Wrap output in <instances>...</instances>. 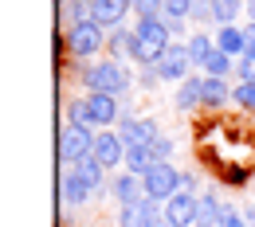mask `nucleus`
<instances>
[{
	"label": "nucleus",
	"instance_id": "5",
	"mask_svg": "<svg viewBox=\"0 0 255 227\" xmlns=\"http://www.w3.org/2000/svg\"><path fill=\"white\" fill-rule=\"evenodd\" d=\"M181 184H185V176H181L169 161H157L149 172H145V196H149V200H161V204L181 192Z\"/></svg>",
	"mask_w": 255,
	"mask_h": 227
},
{
	"label": "nucleus",
	"instance_id": "12",
	"mask_svg": "<svg viewBox=\"0 0 255 227\" xmlns=\"http://www.w3.org/2000/svg\"><path fill=\"white\" fill-rule=\"evenodd\" d=\"M114 196H118L122 208L141 204V200H145V176H137V172H122V176L114 180Z\"/></svg>",
	"mask_w": 255,
	"mask_h": 227
},
{
	"label": "nucleus",
	"instance_id": "26",
	"mask_svg": "<svg viewBox=\"0 0 255 227\" xmlns=\"http://www.w3.org/2000/svg\"><path fill=\"white\" fill-rule=\"evenodd\" d=\"M118 227H141V204H129L118 212Z\"/></svg>",
	"mask_w": 255,
	"mask_h": 227
},
{
	"label": "nucleus",
	"instance_id": "11",
	"mask_svg": "<svg viewBox=\"0 0 255 227\" xmlns=\"http://www.w3.org/2000/svg\"><path fill=\"white\" fill-rule=\"evenodd\" d=\"M129 8H133V0H91V20L102 28H118Z\"/></svg>",
	"mask_w": 255,
	"mask_h": 227
},
{
	"label": "nucleus",
	"instance_id": "8",
	"mask_svg": "<svg viewBox=\"0 0 255 227\" xmlns=\"http://www.w3.org/2000/svg\"><path fill=\"white\" fill-rule=\"evenodd\" d=\"M102 168H114V164L126 161V141H122V133L110 130V133H98L95 137V153H91Z\"/></svg>",
	"mask_w": 255,
	"mask_h": 227
},
{
	"label": "nucleus",
	"instance_id": "27",
	"mask_svg": "<svg viewBox=\"0 0 255 227\" xmlns=\"http://www.w3.org/2000/svg\"><path fill=\"white\" fill-rule=\"evenodd\" d=\"M67 122H87V98H79V102L67 106ZM87 126H91V122H87Z\"/></svg>",
	"mask_w": 255,
	"mask_h": 227
},
{
	"label": "nucleus",
	"instance_id": "7",
	"mask_svg": "<svg viewBox=\"0 0 255 227\" xmlns=\"http://www.w3.org/2000/svg\"><path fill=\"white\" fill-rule=\"evenodd\" d=\"M196 204H200V196H196V192H185V188L173 196V200H165L169 227H196Z\"/></svg>",
	"mask_w": 255,
	"mask_h": 227
},
{
	"label": "nucleus",
	"instance_id": "2",
	"mask_svg": "<svg viewBox=\"0 0 255 227\" xmlns=\"http://www.w3.org/2000/svg\"><path fill=\"white\" fill-rule=\"evenodd\" d=\"M95 137L87 122H63V130H59V161L71 168V164L87 161L91 153H95Z\"/></svg>",
	"mask_w": 255,
	"mask_h": 227
},
{
	"label": "nucleus",
	"instance_id": "13",
	"mask_svg": "<svg viewBox=\"0 0 255 227\" xmlns=\"http://www.w3.org/2000/svg\"><path fill=\"white\" fill-rule=\"evenodd\" d=\"M91 200V188L71 172V168H63V176H59V204L63 208H79V204H87Z\"/></svg>",
	"mask_w": 255,
	"mask_h": 227
},
{
	"label": "nucleus",
	"instance_id": "30",
	"mask_svg": "<svg viewBox=\"0 0 255 227\" xmlns=\"http://www.w3.org/2000/svg\"><path fill=\"white\" fill-rule=\"evenodd\" d=\"M248 224L255 227V204H252V208H248Z\"/></svg>",
	"mask_w": 255,
	"mask_h": 227
},
{
	"label": "nucleus",
	"instance_id": "19",
	"mask_svg": "<svg viewBox=\"0 0 255 227\" xmlns=\"http://www.w3.org/2000/svg\"><path fill=\"white\" fill-rule=\"evenodd\" d=\"M232 90H228V78H208L204 75V106H228Z\"/></svg>",
	"mask_w": 255,
	"mask_h": 227
},
{
	"label": "nucleus",
	"instance_id": "29",
	"mask_svg": "<svg viewBox=\"0 0 255 227\" xmlns=\"http://www.w3.org/2000/svg\"><path fill=\"white\" fill-rule=\"evenodd\" d=\"M192 16L196 20H216L212 16V0H192Z\"/></svg>",
	"mask_w": 255,
	"mask_h": 227
},
{
	"label": "nucleus",
	"instance_id": "6",
	"mask_svg": "<svg viewBox=\"0 0 255 227\" xmlns=\"http://www.w3.org/2000/svg\"><path fill=\"white\" fill-rule=\"evenodd\" d=\"M192 67H196V63H192V55H189V43H177V47L165 51V59H161L153 71H157L161 82H185Z\"/></svg>",
	"mask_w": 255,
	"mask_h": 227
},
{
	"label": "nucleus",
	"instance_id": "24",
	"mask_svg": "<svg viewBox=\"0 0 255 227\" xmlns=\"http://www.w3.org/2000/svg\"><path fill=\"white\" fill-rule=\"evenodd\" d=\"M216 227H252V224H248V212H240V208L224 204V212H220V224H216Z\"/></svg>",
	"mask_w": 255,
	"mask_h": 227
},
{
	"label": "nucleus",
	"instance_id": "4",
	"mask_svg": "<svg viewBox=\"0 0 255 227\" xmlns=\"http://www.w3.org/2000/svg\"><path fill=\"white\" fill-rule=\"evenodd\" d=\"M102 43H106V28L95 24V20H83V24H75V28L67 32V47H71L75 59H91V55H98Z\"/></svg>",
	"mask_w": 255,
	"mask_h": 227
},
{
	"label": "nucleus",
	"instance_id": "16",
	"mask_svg": "<svg viewBox=\"0 0 255 227\" xmlns=\"http://www.w3.org/2000/svg\"><path fill=\"white\" fill-rule=\"evenodd\" d=\"M126 172H137V176H145L153 164H157V157H153V149L149 145H126Z\"/></svg>",
	"mask_w": 255,
	"mask_h": 227
},
{
	"label": "nucleus",
	"instance_id": "28",
	"mask_svg": "<svg viewBox=\"0 0 255 227\" xmlns=\"http://www.w3.org/2000/svg\"><path fill=\"white\" fill-rule=\"evenodd\" d=\"M149 149H153V157H157V161H169V157H173V141H169V137H157Z\"/></svg>",
	"mask_w": 255,
	"mask_h": 227
},
{
	"label": "nucleus",
	"instance_id": "23",
	"mask_svg": "<svg viewBox=\"0 0 255 227\" xmlns=\"http://www.w3.org/2000/svg\"><path fill=\"white\" fill-rule=\"evenodd\" d=\"M161 16L173 24V20H189L192 16V0H161Z\"/></svg>",
	"mask_w": 255,
	"mask_h": 227
},
{
	"label": "nucleus",
	"instance_id": "9",
	"mask_svg": "<svg viewBox=\"0 0 255 227\" xmlns=\"http://www.w3.org/2000/svg\"><path fill=\"white\" fill-rule=\"evenodd\" d=\"M87 122L98 130H110L118 122V98L114 94H87Z\"/></svg>",
	"mask_w": 255,
	"mask_h": 227
},
{
	"label": "nucleus",
	"instance_id": "17",
	"mask_svg": "<svg viewBox=\"0 0 255 227\" xmlns=\"http://www.w3.org/2000/svg\"><path fill=\"white\" fill-rule=\"evenodd\" d=\"M220 212H224L220 196H216V192H200V204H196V227H216V224H220Z\"/></svg>",
	"mask_w": 255,
	"mask_h": 227
},
{
	"label": "nucleus",
	"instance_id": "21",
	"mask_svg": "<svg viewBox=\"0 0 255 227\" xmlns=\"http://www.w3.org/2000/svg\"><path fill=\"white\" fill-rule=\"evenodd\" d=\"M232 67H236V59H232V55H224L220 47H216V51L204 59V67H200V71H204L208 78H228V71H232Z\"/></svg>",
	"mask_w": 255,
	"mask_h": 227
},
{
	"label": "nucleus",
	"instance_id": "1",
	"mask_svg": "<svg viewBox=\"0 0 255 227\" xmlns=\"http://www.w3.org/2000/svg\"><path fill=\"white\" fill-rule=\"evenodd\" d=\"M169 39H173V28H169L165 16H157V20H137V28L129 35V55L141 67H157L165 59V51L173 47Z\"/></svg>",
	"mask_w": 255,
	"mask_h": 227
},
{
	"label": "nucleus",
	"instance_id": "18",
	"mask_svg": "<svg viewBox=\"0 0 255 227\" xmlns=\"http://www.w3.org/2000/svg\"><path fill=\"white\" fill-rule=\"evenodd\" d=\"M71 172H75V176H79V180H83V184H87L91 192H98V188L106 184V168H102V164H98L95 157H87V161L71 164Z\"/></svg>",
	"mask_w": 255,
	"mask_h": 227
},
{
	"label": "nucleus",
	"instance_id": "20",
	"mask_svg": "<svg viewBox=\"0 0 255 227\" xmlns=\"http://www.w3.org/2000/svg\"><path fill=\"white\" fill-rule=\"evenodd\" d=\"M212 51H216V35H204V32L189 35V55H192L196 67H204V59H208Z\"/></svg>",
	"mask_w": 255,
	"mask_h": 227
},
{
	"label": "nucleus",
	"instance_id": "22",
	"mask_svg": "<svg viewBox=\"0 0 255 227\" xmlns=\"http://www.w3.org/2000/svg\"><path fill=\"white\" fill-rule=\"evenodd\" d=\"M244 12V0H212V16H216V24H236V16Z\"/></svg>",
	"mask_w": 255,
	"mask_h": 227
},
{
	"label": "nucleus",
	"instance_id": "25",
	"mask_svg": "<svg viewBox=\"0 0 255 227\" xmlns=\"http://www.w3.org/2000/svg\"><path fill=\"white\" fill-rule=\"evenodd\" d=\"M236 75H240V82H255V51L236 59Z\"/></svg>",
	"mask_w": 255,
	"mask_h": 227
},
{
	"label": "nucleus",
	"instance_id": "10",
	"mask_svg": "<svg viewBox=\"0 0 255 227\" xmlns=\"http://www.w3.org/2000/svg\"><path fill=\"white\" fill-rule=\"evenodd\" d=\"M118 133L126 145H153L161 137L157 122H149V118H126V122H118Z\"/></svg>",
	"mask_w": 255,
	"mask_h": 227
},
{
	"label": "nucleus",
	"instance_id": "15",
	"mask_svg": "<svg viewBox=\"0 0 255 227\" xmlns=\"http://www.w3.org/2000/svg\"><path fill=\"white\" fill-rule=\"evenodd\" d=\"M177 110L181 114H189V110H196V106H204V75L196 78V75H189L185 82H181V90H177Z\"/></svg>",
	"mask_w": 255,
	"mask_h": 227
},
{
	"label": "nucleus",
	"instance_id": "3",
	"mask_svg": "<svg viewBox=\"0 0 255 227\" xmlns=\"http://www.w3.org/2000/svg\"><path fill=\"white\" fill-rule=\"evenodd\" d=\"M83 86L91 90V94H122L129 86V71L118 59H106V63H95L91 71H83Z\"/></svg>",
	"mask_w": 255,
	"mask_h": 227
},
{
	"label": "nucleus",
	"instance_id": "14",
	"mask_svg": "<svg viewBox=\"0 0 255 227\" xmlns=\"http://www.w3.org/2000/svg\"><path fill=\"white\" fill-rule=\"evenodd\" d=\"M216 47H220L224 55H232V59H240V55H248V35L240 24H224L220 32H216Z\"/></svg>",
	"mask_w": 255,
	"mask_h": 227
}]
</instances>
